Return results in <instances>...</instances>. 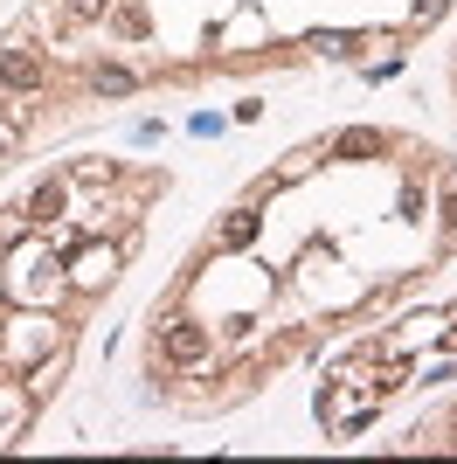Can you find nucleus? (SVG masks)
<instances>
[{
    "label": "nucleus",
    "instance_id": "obj_1",
    "mask_svg": "<svg viewBox=\"0 0 457 464\" xmlns=\"http://www.w3.org/2000/svg\"><path fill=\"white\" fill-rule=\"evenodd\" d=\"M451 271L457 153L388 118L326 125L264 160L173 256L139 319V395L180 423L236 416Z\"/></svg>",
    "mask_w": 457,
    "mask_h": 464
},
{
    "label": "nucleus",
    "instance_id": "obj_2",
    "mask_svg": "<svg viewBox=\"0 0 457 464\" xmlns=\"http://www.w3.org/2000/svg\"><path fill=\"white\" fill-rule=\"evenodd\" d=\"M451 14L457 0H21L0 21V180L132 104L402 63Z\"/></svg>",
    "mask_w": 457,
    "mask_h": 464
},
{
    "label": "nucleus",
    "instance_id": "obj_3",
    "mask_svg": "<svg viewBox=\"0 0 457 464\" xmlns=\"http://www.w3.org/2000/svg\"><path fill=\"white\" fill-rule=\"evenodd\" d=\"M173 167L139 153H56L0 188V458L49 423L83 340L139 271Z\"/></svg>",
    "mask_w": 457,
    "mask_h": 464
},
{
    "label": "nucleus",
    "instance_id": "obj_4",
    "mask_svg": "<svg viewBox=\"0 0 457 464\" xmlns=\"http://www.w3.org/2000/svg\"><path fill=\"white\" fill-rule=\"evenodd\" d=\"M451 374H457V291H443L430 312H409L402 326H367L326 353L312 416H319L326 444H354L381 423V409L395 395L423 382H451Z\"/></svg>",
    "mask_w": 457,
    "mask_h": 464
},
{
    "label": "nucleus",
    "instance_id": "obj_5",
    "mask_svg": "<svg viewBox=\"0 0 457 464\" xmlns=\"http://www.w3.org/2000/svg\"><path fill=\"white\" fill-rule=\"evenodd\" d=\"M388 458H457V388H443L437 402L416 409L388 437Z\"/></svg>",
    "mask_w": 457,
    "mask_h": 464
},
{
    "label": "nucleus",
    "instance_id": "obj_6",
    "mask_svg": "<svg viewBox=\"0 0 457 464\" xmlns=\"http://www.w3.org/2000/svg\"><path fill=\"white\" fill-rule=\"evenodd\" d=\"M443 97H451V111H457V35H451V56H443Z\"/></svg>",
    "mask_w": 457,
    "mask_h": 464
}]
</instances>
